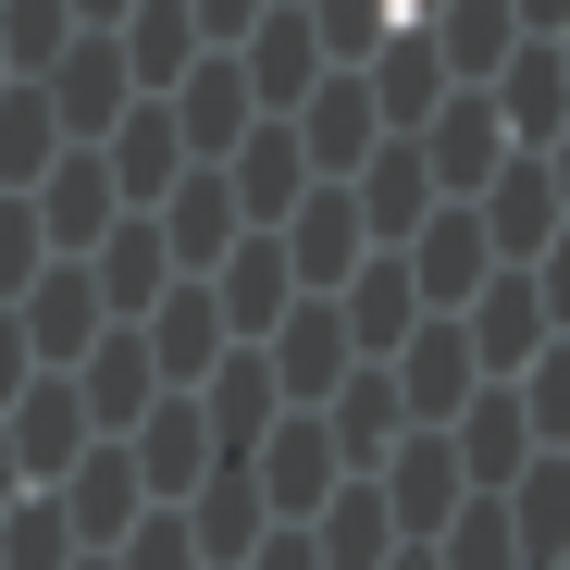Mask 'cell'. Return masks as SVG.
<instances>
[{"instance_id":"cell-1","label":"cell","mask_w":570,"mask_h":570,"mask_svg":"<svg viewBox=\"0 0 570 570\" xmlns=\"http://www.w3.org/2000/svg\"><path fill=\"white\" fill-rule=\"evenodd\" d=\"M446 323H459V347H471V372H484V385H509V372L546 347V298H533V273H521V261H497Z\"/></svg>"},{"instance_id":"cell-2","label":"cell","mask_w":570,"mask_h":570,"mask_svg":"<svg viewBox=\"0 0 570 570\" xmlns=\"http://www.w3.org/2000/svg\"><path fill=\"white\" fill-rule=\"evenodd\" d=\"M285 137H298V161H311V186H347L372 149H385V112H372V87L335 62L323 87H311V100L298 112H285Z\"/></svg>"},{"instance_id":"cell-3","label":"cell","mask_w":570,"mask_h":570,"mask_svg":"<svg viewBox=\"0 0 570 570\" xmlns=\"http://www.w3.org/2000/svg\"><path fill=\"white\" fill-rule=\"evenodd\" d=\"M248 484H261V509L273 521H311L335 484H347V459H335V434H323V410H285L261 446H248Z\"/></svg>"},{"instance_id":"cell-4","label":"cell","mask_w":570,"mask_h":570,"mask_svg":"<svg viewBox=\"0 0 570 570\" xmlns=\"http://www.w3.org/2000/svg\"><path fill=\"white\" fill-rule=\"evenodd\" d=\"M422 174H434V199H484V174L509 161V125H497V100L484 87H446V100L422 112Z\"/></svg>"},{"instance_id":"cell-5","label":"cell","mask_w":570,"mask_h":570,"mask_svg":"<svg viewBox=\"0 0 570 570\" xmlns=\"http://www.w3.org/2000/svg\"><path fill=\"white\" fill-rule=\"evenodd\" d=\"M13 335H26V360L38 372H75L87 347L112 335V311H100V285H87V261H50L26 298H13Z\"/></svg>"},{"instance_id":"cell-6","label":"cell","mask_w":570,"mask_h":570,"mask_svg":"<svg viewBox=\"0 0 570 570\" xmlns=\"http://www.w3.org/2000/svg\"><path fill=\"white\" fill-rule=\"evenodd\" d=\"M0 446H13V471L26 484H62V471L100 446L87 434V397H75V372H26V397L0 410Z\"/></svg>"},{"instance_id":"cell-7","label":"cell","mask_w":570,"mask_h":570,"mask_svg":"<svg viewBox=\"0 0 570 570\" xmlns=\"http://www.w3.org/2000/svg\"><path fill=\"white\" fill-rule=\"evenodd\" d=\"M38 87H50V125H62V149H100V137H112V112L137 100V87H125V50H112L100 26H75V38H62V62H50Z\"/></svg>"},{"instance_id":"cell-8","label":"cell","mask_w":570,"mask_h":570,"mask_svg":"<svg viewBox=\"0 0 570 570\" xmlns=\"http://www.w3.org/2000/svg\"><path fill=\"white\" fill-rule=\"evenodd\" d=\"M149 236H161V261L174 273H212L248 224H236V186H224V161H186L161 199H149Z\"/></svg>"},{"instance_id":"cell-9","label":"cell","mask_w":570,"mask_h":570,"mask_svg":"<svg viewBox=\"0 0 570 570\" xmlns=\"http://www.w3.org/2000/svg\"><path fill=\"white\" fill-rule=\"evenodd\" d=\"M50 509H62V533H75L87 558H112V546H125V521L149 509V484H137L125 434H100V446H87V459L62 471V484H50Z\"/></svg>"},{"instance_id":"cell-10","label":"cell","mask_w":570,"mask_h":570,"mask_svg":"<svg viewBox=\"0 0 570 570\" xmlns=\"http://www.w3.org/2000/svg\"><path fill=\"white\" fill-rule=\"evenodd\" d=\"M397 261H410V298H422V311H459L471 285L497 273V248H484V224H471V199H434V212L397 236Z\"/></svg>"},{"instance_id":"cell-11","label":"cell","mask_w":570,"mask_h":570,"mask_svg":"<svg viewBox=\"0 0 570 570\" xmlns=\"http://www.w3.org/2000/svg\"><path fill=\"white\" fill-rule=\"evenodd\" d=\"M161 112H174V137H186V161H224L248 125H261V100H248V75H236V50H199L174 87H161Z\"/></svg>"},{"instance_id":"cell-12","label":"cell","mask_w":570,"mask_h":570,"mask_svg":"<svg viewBox=\"0 0 570 570\" xmlns=\"http://www.w3.org/2000/svg\"><path fill=\"white\" fill-rule=\"evenodd\" d=\"M26 212H38V236H50V261H87L112 224H125V199H112V174H100V149H62L38 186H26Z\"/></svg>"},{"instance_id":"cell-13","label":"cell","mask_w":570,"mask_h":570,"mask_svg":"<svg viewBox=\"0 0 570 570\" xmlns=\"http://www.w3.org/2000/svg\"><path fill=\"white\" fill-rule=\"evenodd\" d=\"M261 360H273V397H285V410H323V397L347 385V360H360V347H347L335 298H298V311L261 335Z\"/></svg>"},{"instance_id":"cell-14","label":"cell","mask_w":570,"mask_h":570,"mask_svg":"<svg viewBox=\"0 0 570 570\" xmlns=\"http://www.w3.org/2000/svg\"><path fill=\"white\" fill-rule=\"evenodd\" d=\"M125 459H137V484H149V509H186V484H199V471H212V422H199V397H186V385H161V397L137 410Z\"/></svg>"},{"instance_id":"cell-15","label":"cell","mask_w":570,"mask_h":570,"mask_svg":"<svg viewBox=\"0 0 570 570\" xmlns=\"http://www.w3.org/2000/svg\"><path fill=\"white\" fill-rule=\"evenodd\" d=\"M372 484H385L397 546H434V533H446V509L471 497V484H459V459H446V434H397L385 459H372Z\"/></svg>"},{"instance_id":"cell-16","label":"cell","mask_w":570,"mask_h":570,"mask_svg":"<svg viewBox=\"0 0 570 570\" xmlns=\"http://www.w3.org/2000/svg\"><path fill=\"white\" fill-rule=\"evenodd\" d=\"M236 75H248V100H261V112H298L335 62H323V38H311V13H298V0H273V13L236 38Z\"/></svg>"},{"instance_id":"cell-17","label":"cell","mask_w":570,"mask_h":570,"mask_svg":"<svg viewBox=\"0 0 570 570\" xmlns=\"http://www.w3.org/2000/svg\"><path fill=\"white\" fill-rule=\"evenodd\" d=\"M137 347H149V372H161V385H199V372H212L236 335H224V311H212V285H199V273H174L161 298L137 311Z\"/></svg>"},{"instance_id":"cell-18","label":"cell","mask_w":570,"mask_h":570,"mask_svg":"<svg viewBox=\"0 0 570 570\" xmlns=\"http://www.w3.org/2000/svg\"><path fill=\"white\" fill-rule=\"evenodd\" d=\"M224 186H236V224H248V236H273L285 212L311 199V161H298V137H285V112H261V125L224 149Z\"/></svg>"},{"instance_id":"cell-19","label":"cell","mask_w":570,"mask_h":570,"mask_svg":"<svg viewBox=\"0 0 570 570\" xmlns=\"http://www.w3.org/2000/svg\"><path fill=\"white\" fill-rule=\"evenodd\" d=\"M273 248H285V273H298V298H335L372 236H360V212H347V186H311V199L273 224Z\"/></svg>"},{"instance_id":"cell-20","label":"cell","mask_w":570,"mask_h":570,"mask_svg":"<svg viewBox=\"0 0 570 570\" xmlns=\"http://www.w3.org/2000/svg\"><path fill=\"white\" fill-rule=\"evenodd\" d=\"M199 285H212V311H224V335H236V347H261L285 311H298V273H285V248H273V236H236Z\"/></svg>"},{"instance_id":"cell-21","label":"cell","mask_w":570,"mask_h":570,"mask_svg":"<svg viewBox=\"0 0 570 570\" xmlns=\"http://www.w3.org/2000/svg\"><path fill=\"white\" fill-rule=\"evenodd\" d=\"M186 397H199V422H212V459H248V446L285 422V397H273V360H261V347H224V360H212Z\"/></svg>"},{"instance_id":"cell-22","label":"cell","mask_w":570,"mask_h":570,"mask_svg":"<svg viewBox=\"0 0 570 570\" xmlns=\"http://www.w3.org/2000/svg\"><path fill=\"white\" fill-rule=\"evenodd\" d=\"M261 533H273V509L248 484V459H212L199 484H186V546H199V570H236Z\"/></svg>"},{"instance_id":"cell-23","label":"cell","mask_w":570,"mask_h":570,"mask_svg":"<svg viewBox=\"0 0 570 570\" xmlns=\"http://www.w3.org/2000/svg\"><path fill=\"white\" fill-rule=\"evenodd\" d=\"M471 224H484V248H497V261H533V248H546L570 212H558L546 161H533V149H509V161L484 174V199H471Z\"/></svg>"},{"instance_id":"cell-24","label":"cell","mask_w":570,"mask_h":570,"mask_svg":"<svg viewBox=\"0 0 570 570\" xmlns=\"http://www.w3.org/2000/svg\"><path fill=\"white\" fill-rule=\"evenodd\" d=\"M347 75L372 87L385 137H422V112L446 100V62H434V38H422V26H385V38H372V62H347Z\"/></svg>"},{"instance_id":"cell-25","label":"cell","mask_w":570,"mask_h":570,"mask_svg":"<svg viewBox=\"0 0 570 570\" xmlns=\"http://www.w3.org/2000/svg\"><path fill=\"white\" fill-rule=\"evenodd\" d=\"M335 323H347V347H360V360H397V335L422 323L410 261H397V248H360V273L335 285Z\"/></svg>"},{"instance_id":"cell-26","label":"cell","mask_w":570,"mask_h":570,"mask_svg":"<svg viewBox=\"0 0 570 570\" xmlns=\"http://www.w3.org/2000/svg\"><path fill=\"white\" fill-rule=\"evenodd\" d=\"M100 174H112V199H125V212H149L161 186L186 174V137H174V112H161V100H125V112H112V137H100Z\"/></svg>"},{"instance_id":"cell-27","label":"cell","mask_w":570,"mask_h":570,"mask_svg":"<svg viewBox=\"0 0 570 570\" xmlns=\"http://www.w3.org/2000/svg\"><path fill=\"white\" fill-rule=\"evenodd\" d=\"M298 533H311L323 570H385V558H397V521H385V484H372V471H347V484H335Z\"/></svg>"},{"instance_id":"cell-28","label":"cell","mask_w":570,"mask_h":570,"mask_svg":"<svg viewBox=\"0 0 570 570\" xmlns=\"http://www.w3.org/2000/svg\"><path fill=\"white\" fill-rule=\"evenodd\" d=\"M484 100H497V125H509V149H546L558 125H570V75H558V50L546 38H521L497 75H484Z\"/></svg>"},{"instance_id":"cell-29","label":"cell","mask_w":570,"mask_h":570,"mask_svg":"<svg viewBox=\"0 0 570 570\" xmlns=\"http://www.w3.org/2000/svg\"><path fill=\"white\" fill-rule=\"evenodd\" d=\"M347 212H360V236H372V248H397V236L434 212V174H422V149H410V137H385V149H372V161L347 174Z\"/></svg>"},{"instance_id":"cell-30","label":"cell","mask_w":570,"mask_h":570,"mask_svg":"<svg viewBox=\"0 0 570 570\" xmlns=\"http://www.w3.org/2000/svg\"><path fill=\"white\" fill-rule=\"evenodd\" d=\"M75 397H87V434H137V410L161 397V372H149V347H137V323H112L100 347L75 360Z\"/></svg>"},{"instance_id":"cell-31","label":"cell","mask_w":570,"mask_h":570,"mask_svg":"<svg viewBox=\"0 0 570 570\" xmlns=\"http://www.w3.org/2000/svg\"><path fill=\"white\" fill-rule=\"evenodd\" d=\"M446 459H459V484H471V497H497L509 471L533 459V434H521V397H509V385H471V410L446 422Z\"/></svg>"},{"instance_id":"cell-32","label":"cell","mask_w":570,"mask_h":570,"mask_svg":"<svg viewBox=\"0 0 570 570\" xmlns=\"http://www.w3.org/2000/svg\"><path fill=\"white\" fill-rule=\"evenodd\" d=\"M323 434H335L347 471H372V459L410 434V410H397V385H385V360H347V385L323 397Z\"/></svg>"},{"instance_id":"cell-33","label":"cell","mask_w":570,"mask_h":570,"mask_svg":"<svg viewBox=\"0 0 570 570\" xmlns=\"http://www.w3.org/2000/svg\"><path fill=\"white\" fill-rule=\"evenodd\" d=\"M422 38H434V62H446V87H484L509 50H521V26H509V0H434L422 13Z\"/></svg>"},{"instance_id":"cell-34","label":"cell","mask_w":570,"mask_h":570,"mask_svg":"<svg viewBox=\"0 0 570 570\" xmlns=\"http://www.w3.org/2000/svg\"><path fill=\"white\" fill-rule=\"evenodd\" d=\"M87 285H100V311L112 323H137L149 298H161V285H174V261H161V236H149V212H125L100 248H87Z\"/></svg>"},{"instance_id":"cell-35","label":"cell","mask_w":570,"mask_h":570,"mask_svg":"<svg viewBox=\"0 0 570 570\" xmlns=\"http://www.w3.org/2000/svg\"><path fill=\"white\" fill-rule=\"evenodd\" d=\"M112 50H125V87H137V100H161V87L199 62V26H186V0H137V13L112 26Z\"/></svg>"},{"instance_id":"cell-36","label":"cell","mask_w":570,"mask_h":570,"mask_svg":"<svg viewBox=\"0 0 570 570\" xmlns=\"http://www.w3.org/2000/svg\"><path fill=\"white\" fill-rule=\"evenodd\" d=\"M62 161V125H50V87L38 75H13L0 87V199H26V186Z\"/></svg>"},{"instance_id":"cell-37","label":"cell","mask_w":570,"mask_h":570,"mask_svg":"<svg viewBox=\"0 0 570 570\" xmlns=\"http://www.w3.org/2000/svg\"><path fill=\"white\" fill-rule=\"evenodd\" d=\"M509 397H521V434H533V446H570V335H546V347L509 372Z\"/></svg>"},{"instance_id":"cell-38","label":"cell","mask_w":570,"mask_h":570,"mask_svg":"<svg viewBox=\"0 0 570 570\" xmlns=\"http://www.w3.org/2000/svg\"><path fill=\"white\" fill-rule=\"evenodd\" d=\"M434 570H521L509 509H497V497H459V509H446V533H434Z\"/></svg>"},{"instance_id":"cell-39","label":"cell","mask_w":570,"mask_h":570,"mask_svg":"<svg viewBox=\"0 0 570 570\" xmlns=\"http://www.w3.org/2000/svg\"><path fill=\"white\" fill-rule=\"evenodd\" d=\"M62 558H87V546L62 533V509H50V484H26L13 509H0V570H62Z\"/></svg>"},{"instance_id":"cell-40","label":"cell","mask_w":570,"mask_h":570,"mask_svg":"<svg viewBox=\"0 0 570 570\" xmlns=\"http://www.w3.org/2000/svg\"><path fill=\"white\" fill-rule=\"evenodd\" d=\"M298 13H311L323 62H372V38H385V26H410L397 0H298Z\"/></svg>"},{"instance_id":"cell-41","label":"cell","mask_w":570,"mask_h":570,"mask_svg":"<svg viewBox=\"0 0 570 570\" xmlns=\"http://www.w3.org/2000/svg\"><path fill=\"white\" fill-rule=\"evenodd\" d=\"M62 38H75L62 0H0V62H13V75H50V62H62Z\"/></svg>"},{"instance_id":"cell-42","label":"cell","mask_w":570,"mask_h":570,"mask_svg":"<svg viewBox=\"0 0 570 570\" xmlns=\"http://www.w3.org/2000/svg\"><path fill=\"white\" fill-rule=\"evenodd\" d=\"M112 570H199V546H186V509H137L125 546H112Z\"/></svg>"},{"instance_id":"cell-43","label":"cell","mask_w":570,"mask_h":570,"mask_svg":"<svg viewBox=\"0 0 570 570\" xmlns=\"http://www.w3.org/2000/svg\"><path fill=\"white\" fill-rule=\"evenodd\" d=\"M38 273H50V236H38V212H26V199H0V311H13Z\"/></svg>"},{"instance_id":"cell-44","label":"cell","mask_w":570,"mask_h":570,"mask_svg":"<svg viewBox=\"0 0 570 570\" xmlns=\"http://www.w3.org/2000/svg\"><path fill=\"white\" fill-rule=\"evenodd\" d=\"M521 273H533V298H546V335H570V224H558V236H546Z\"/></svg>"},{"instance_id":"cell-45","label":"cell","mask_w":570,"mask_h":570,"mask_svg":"<svg viewBox=\"0 0 570 570\" xmlns=\"http://www.w3.org/2000/svg\"><path fill=\"white\" fill-rule=\"evenodd\" d=\"M273 13V0H186V26H199V50H236L248 26Z\"/></svg>"},{"instance_id":"cell-46","label":"cell","mask_w":570,"mask_h":570,"mask_svg":"<svg viewBox=\"0 0 570 570\" xmlns=\"http://www.w3.org/2000/svg\"><path fill=\"white\" fill-rule=\"evenodd\" d=\"M236 570H323V558H311V533H298V521H273V533H261Z\"/></svg>"},{"instance_id":"cell-47","label":"cell","mask_w":570,"mask_h":570,"mask_svg":"<svg viewBox=\"0 0 570 570\" xmlns=\"http://www.w3.org/2000/svg\"><path fill=\"white\" fill-rule=\"evenodd\" d=\"M26 372H38V360H26V335H13V311H0V410L26 397Z\"/></svg>"},{"instance_id":"cell-48","label":"cell","mask_w":570,"mask_h":570,"mask_svg":"<svg viewBox=\"0 0 570 570\" xmlns=\"http://www.w3.org/2000/svg\"><path fill=\"white\" fill-rule=\"evenodd\" d=\"M509 26H521V38H558V26H570V0H509Z\"/></svg>"},{"instance_id":"cell-49","label":"cell","mask_w":570,"mask_h":570,"mask_svg":"<svg viewBox=\"0 0 570 570\" xmlns=\"http://www.w3.org/2000/svg\"><path fill=\"white\" fill-rule=\"evenodd\" d=\"M533 161H546V186H558V212H570V125H558V137H546Z\"/></svg>"},{"instance_id":"cell-50","label":"cell","mask_w":570,"mask_h":570,"mask_svg":"<svg viewBox=\"0 0 570 570\" xmlns=\"http://www.w3.org/2000/svg\"><path fill=\"white\" fill-rule=\"evenodd\" d=\"M62 13H75V26H100V38H112V26L137 13V0H62Z\"/></svg>"},{"instance_id":"cell-51","label":"cell","mask_w":570,"mask_h":570,"mask_svg":"<svg viewBox=\"0 0 570 570\" xmlns=\"http://www.w3.org/2000/svg\"><path fill=\"white\" fill-rule=\"evenodd\" d=\"M13 497H26V471H13V446H0V509H13Z\"/></svg>"},{"instance_id":"cell-52","label":"cell","mask_w":570,"mask_h":570,"mask_svg":"<svg viewBox=\"0 0 570 570\" xmlns=\"http://www.w3.org/2000/svg\"><path fill=\"white\" fill-rule=\"evenodd\" d=\"M385 570H434V546H397V558H385Z\"/></svg>"},{"instance_id":"cell-53","label":"cell","mask_w":570,"mask_h":570,"mask_svg":"<svg viewBox=\"0 0 570 570\" xmlns=\"http://www.w3.org/2000/svg\"><path fill=\"white\" fill-rule=\"evenodd\" d=\"M546 50H558V75H570V26H558V38H546Z\"/></svg>"},{"instance_id":"cell-54","label":"cell","mask_w":570,"mask_h":570,"mask_svg":"<svg viewBox=\"0 0 570 570\" xmlns=\"http://www.w3.org/2000/svg\"><path fill=\"white\" fill-rule=\"evenodd\" d=\"M62 570H112V558H62Z\"/></svg>"},{"instance_id":"cell-55","label":"cell","mask_w":570,"mask_h":570,"mask_svg":"<svg viewBox=\"0 0 570 570\" xmlns=\"http://www.w3.org/2000/svg\"><path fill=\"white\" fill-rule=\"evenodd\" d=\"M546 570H570V546H558V558H546Z\"/></svg>"},{"instance_id":"cell-56","label":"cell","mask_w":570,"mask_h":570,"mask_svg":"<svg viewBox=\"0 0 570 570\" xmlns=\"http://www.w3.org/2000/svg\"><path fill=\"white\" fill-rule=\"evenodd\" d=\"M0 87H13V62H0Z\"/></svg>"}]
</instances>
